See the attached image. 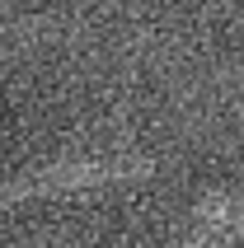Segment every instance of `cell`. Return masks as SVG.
Listing matches in <instances>:
<instances>
[{"label": "cell", "instance_id": "cell-1", "mask_svg": "<svg viewBox=\"0 0 244 248\" xmlns=\"http://www.w3.org/2000/svg\"><path fill=\"white\" fill-rule=\"evenodd\" d=\"M150 159L146 155H108V159H75V164L38 169L28 178L0 183V206H10L19 197H52V192H80V187H99L113 178H146Z\"/></svg>", "mask_w": 244, "mask_h": 248}, {"label": "cell", "instance_id": "cell-2", "mask_svg": "<svg viewBox=\"0 0 244 248\" xmlns=\"http://www.w3.org/2000/svg\"><path fill=\"white\" fill-rule=\"evenodd\" d=\"M197 225H221V230L244 234V197H235V192H211L202 206H197Z\"/></svg>", "mask_w": 244, "mask_h": 248}, {"label": "cell", "instance_id": "cell-3", "mask_svg": "<svg viewBox=\"0 0 244 248\" xmlns=\"http://www.w3.org/2000/svg\"><path fill=\"white\" fill-rule=\"evenodd\" d=\"M230 239H235V230H221V225H197V230H192L178 248H221V244H230Z\"/></svg>", "mask_w": 244, "mask_h": 248}]
</instances>
